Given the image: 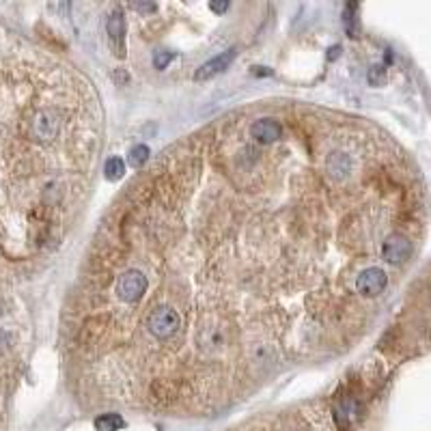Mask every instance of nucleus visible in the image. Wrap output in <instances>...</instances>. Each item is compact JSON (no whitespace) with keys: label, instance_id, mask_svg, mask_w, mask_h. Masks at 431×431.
<instances>
[{"label":"nucleus","instance_id":"obj_1","mask_svg":"<svg viewBox=\"0 0 431 431\" xmlns=\"http://www.w3.org/2000/svg\"><path fill=\"white\" fill-rule=\"evenodd\" d=\"M179 326H182V317L170 306H158L147 317V328L158 341H166L175 337Z\"/></svg>","mask_w":431,"mask_h":431},{"label":"nucleus","instance_id":"obj_2","mask_svg":"<svg viewBox=\"0 0 431 431\" xmlns=\"http://www.w3.org/2000/svg\"><path fill=\"white\" fill-rule=\"evenodd\" d=\"M147 287H149V280H147L145 274L138 272V270H130V272H125V274L119 278V282H117V294H119V298H121L123 302L134 304V302H138L142 296H145Z\"/></svg>","mask_w":431,"mask_h":431},{"label":"nucleus","instance_id":"obj_3","mask_svg":"<svg viewBox=\"0 0 431 431\" xmlns=\"http://www.w3.org/2000/svg\"><path fill=\"white\" fill-rule=\"evenodd\" d=\"M386 285H388V276L380 268H367L365 272H361V274H358V278H356V289H358V294L365 296V298L380 296L386 289Z\"/></svg>","mask_w":431,"mask_h":431},{"label":"nucleus","instance_id":"obj_4","mask_svg":"<svg viewBox=\"0 0 431 431\" xmlns=\"http://www.w3.org/2000/svg\"><path fill=\"white\" fill-rule=\"evenodd\" d=\"M382 255L388 263L397 266L412 257V242L404 235H388L382 246Z\"/></svg>","mask_w":431,"mask_h":431},{"label":"nucleus","instance_id":"obj_5","mask_svg":"<svg viewBox=\"0 0 431 431\" xmlns=\"http://www.w3.org/2000/svg\"><path fill=\"white\" fill-rule=\"evenodd\" d=\"M106 30H108V39H111L113 52L115 56H125V18L121 11H113L111 18L106 22Z\"/></svg>","mask_w":431,"mask_h":431},{"label":"nucleus","instance_id":"obj_6","mask_svg":"<svg viewBox=\"0 0 431 431\" xmlns=\"http://www.w3.org/2000/svg\"><path fill=\"white\" fill-rule=\"evenodd\" d=\"M235 56H237V52H235V50H229V52H223V54H218L216 58L203 63V65L196 69L194 80H196V82H203V80H209V78H213V76L223 74V71H227V67L235 61Z\"/></svg>","mask_w":431,"mask_h":431},{"label":"nucleus","instance_id":"obj_7","mask_svg":"<svg viewBox=\"0 0 431 431\" xmlns=\"http://www.w3.org/2000/svg\"><path fill=\"white\" fill-rule=\"evenodd\" d=\"M61 130V119L52 111H39L32 119V134L39 140H50L58 134Z\"/></svg>","mask_w":431,"mask_h":431},{"label":"nucleus","instance_id":"obj_8","mask_svg":"<svg viewBox=\"0 0 431 431\" xmlns=\"http://www.w3.org/2000/svg\"><path fill=\"white\" fill-rule=\"evenodd\" d=\"M280 134H282V127L274 119H257L250 125V136L259 140L261 145H272V142L280 138Z\"/></svg>","mask_w":431,"mask_h":431},{"label":"nucleus","instance_id":"obj_9","mask_svg":"<svg viewBox=\"0 0 431 431\" xmlns=\"http://www.w3.org/2000/svg\"><path fill=\"white\" fill-rule=\"evenodd\" d=\"M349 170H351V160L347 158V154H332L330 158H328V173H330V177H335V179H345L347 175H349Z\"/></svg>","mask_w":431,"mask_h":431},{"label":"nucleus","instance_id":"obj_10","mask_svg":"<svg viewBox=\"0 0 431 431\" xmlns=\"http://www.w3.org/2000/svg\"><path fill=\"white\" fill-rule=\"evenodd\" d=\"M125 423L119 414H101L95 418V429L97 431H119L123 429Z\"/></svg>","mask_w":431,"mask_h":431},{"label":"nucleus","instance_id":"obj_11","mask_svg":"<svg viewBox=\"0 0 431 431\" xmlns=\"http://www.w3.org/2000/svg\"><path fill=\"white\" fill-rule=\"evenodd\" d=\"M104 175L106 179H111V182H117V179H121L125 175V162L121 158H111L106 160L104 164Z\"/></svg>","mask_w":431,"mask_h":431},{"label":"nucleus","instance_id":"obj_12","mask_svg":"<svg viewBox=\"0 0 431 431\" xmlns=\"http://www.w3.org/2000/svg\"><path fill=\"white\" fill-rule=\"evenodd\" d=\"M147 160H149V147H147V145H136V147L130 151V164H132L134 168H140Z\"/></svg>","mask_w":431,"mask_h":431},{"label":"nucleus","instance_id":"obj_13","mask_svg":"<svg viewBox=\"0 0 431 431\" xmlns=\"http://www.w3.org/2000/svg\"><path fill=\"white\" fill-rule=\"evenodd\" d=\"M358 9V5L356 3H351L347 9H345V26H347V30L351 32V37H356V35H358V26H356V11Z\"/></svg>","mask_w":431,"mask_h":431},{"label":"nucleus","instance_id":"obj_14","mask_svg":"<svg viewBox=\"0 0 431 431\" xmlns=\"http://www.w3.org/2000/svg\"><path fill=\"white\" fill-rule=\"evenodd\" d=\"M173 58H175V52H170V50H158V52L154 54V67L164 69Z\"/></svg>","mask_w":431,"mask_h":431},{"label":"nucleus","instance_id":"obj_15","mask_svg":"<svg viewBox=\"0 0 431 431\" xmlns=\"http://www.w3.org/2000/svg\"><path fill=\"white\" fill-rule=\"evenodd\" d=\"M209 9H211L216 15H223V13H227L229 3H227V0H223V3H218V0H211V3H209Z\"/></svg>","mask_w":431,"mask_h":431},{"label":"nucleus","instance_id":"obj_16","mask_svg":"<svg viewBox=\"0 0 431 431\" xmlns=\"http://www.w3.org/2000/svg\"><path fill=\"white\" fill-rule=\"evenodd\" d=\"M136 11H142V13H154V11H158V5H154V3H134L132 5Z\"/></svg>","mask_w":431,"mask_h":431},{"label":"nucleus","instance_id":"obj_17","mask_svg":"<svg viewBox=\"0 0 431 431\" xmlns=\"http://www.w3.org/2000/svg\"><path fill=\"white\" fill-rule=\"evenodd\" d=\"M255 74H257V76H270L272 71H268V69H255Z\"/></svg>","mask_w":431,"mask_h":431}]
</instances>
